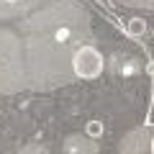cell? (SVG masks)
Returning a JSON list of instances; mask_svg holds the SVG:
<instances>
[{
  "label": "cell",
  "instance_id": "3957f363",
  "mask_svg": "<svg viewBox=\"0 0 154 154\" xmlns=\"http://www.w3.org/2000/svg\"><path fill=\"white\" fill-rule=\"evenodd\" d=\"M88 134L90 136H100V134H103V126H100L98 121H90L88 123Z\"/></svg>",
  "mask_w": 154,
  "mask_h": 154
},
{
  "label": "cell",
  "instance_id": "7a4b0ae2",
  "mask_svg": "<svg viewBox=\"0 0 154 154\" xmlns=\"http://www.w3.org/2000/svg\"><path fill=\"white\" fill-rule=\"evenodd\" d=\"M144 31H146V21L144 18H131L128 21V33L131 36H144Z\"/></svg>",
  "mask_w": 154,
  "mask_h": 154
},
{
  "label": "cell",
  "instance_id": "6da1fadb",
  "mask_svg": "<svg viewBox=\"0 0 154 154\" xmlns=\"http://www.w3.org/2000/svg\"><path fill=\"white\" fill-rule=\"evenodd\" d=\"M103 54H100L95 46H80V49L75 51V57H72V69H75V75L80 77V80H95V77L103 75Z\"/></svg>",
  "mask_w": 154,
  "mask_h": 154
},
{
  "label": "cell",
  "instance_id": "5b68a950",
  "mask_svg": "<svg viewBox=\"0 0 154 154\" xmlns=\"http://www.w3.org/2000/svg\"><path fill=\"white\" fill-rule=\"evenodd\" d=\"M152 152H154V141H152Z\"/></svg>",
  "mask_w": 154,
  "mask_h": 154
},
{
  "label": "cell",
  "instance_id": "277c9868",
  "mask_svg": "<svg viewBox=\"0 0 154 154\" xmlns=\"http://www.w3.org/2000/svg\"><path fill=\"white\" fill-rule=\"evenodd\" d=\"M8 3H18V0H8Z\"/></svg>",
  "mask_w": 154,
  "mask_h": 154
}]
</instances>
